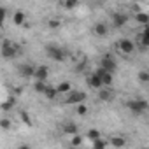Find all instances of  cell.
I'll list each match as a JSON object with an SVG mask.
<instances>
[{"label": "cell", "mask_w": 149, "mask_h": 149, "mask_svg": "<svg viewBox=\"0 0 149 149\" xmlns=\"http://www.w3.org/2000/svg\"><path fill=\"white\" fill-rule=\"evenodd\" d=\"M95 74L102 79V84H104V86H111V84H112V81H114L112 72H109V70H105V68H102V67H100Z\"/></svg>", "instance_id": "obj_5"}, {"label": "cell", "mask_w": 149, "mask_h": 149, "mask_svg": "<svg viewBox=\"0 0 149 149\" xmlns=\"http://www.w3.org/2000/svg\"><path fill=\"white\" fill-rule=\"evenodd\" d=\"M118 47H119V51L125 53V54H132V53L135 51V44H133L132 40H128V39H121V40L118 42Z\"/></svg>", "instance_id": "obj_7"}, {"label": "cell", "mask_w": 149, "mask_h": 149, "mask_svg": "<svg viewBox=\"0 0 149 149\" xmlns=\"http://www.w3.org/2000/svg\"><path fill=\"white\" fill-rule=\"evenodd\" d=\"M49 28H58L60 26V19H49Z\"/></svg>", "instance_id": "obj_30"}, {"label": "cell", "mask_w": 149, "mask_h": 149, "mask_svg": "<svg viewBox=\"0 0 149 149\" xmlns=\"http://www.w3.org/2000/svg\"><path fill=\"white\" fill-rule=\"evenodd\" d=\"M0 128L9 130V128H11V121H9L7 118H2V119H0Z\"/></svg>", "instance_id": "obj_28"}, {"label": "cell", "mask_w": 149, "mask_h": 149, "mask_svg": "<svg viewBox=\"0 0 149 149\" xmlns=\"http://www.w3.org/2000/svg\"><path fill=\"white\" fill-rule=\"evenodd\" d=\"M79 4V0H63V6H65V9H74Z\"/></svg>", "instance_id": "obj_25"}, {"label": "cell", "mask_w": 149, "mask_h": 149, "mask_svg": "<svg viewBox=\"0 0 149 149\" xmlns=\"http://www.w3.org/2000/svg\"><path fill=\"white\" fill-rule=\"evenodd\" d=\"M86 100V93L84 91H68V97H67V104L68 105H77V104H81V102H84Z\"/></svg>", "instance_id": "obj_3"}, {"label": "cell", "mask_w": 149, "mask_h": 149, "mask_svg": "<svg viewBox=\"0 0 149 149\" xmlns=\"http://www.w3.org/2000/svg\"><path fill=\"white\" fill-rule=\"evenodd\" d=\"M46 81H35V84H33V90H35V93H44V90H46Z\"/></svg>", "instance_id": "obj_20"}, {"label": "cell", "mask_w": 149, "mask_h": 149, "mask_svg": "<svg viewBox=\"0 0 149 149\" xmlns=\"http://www.w3.org/2000/svg\"><path fill=\"white\" fill-rule=\"evenodd\" d=\"M11 105H13V102H6V104L2 105V109H6V111H9V109H11Z\"/></svg>", "instance_id": "obj_32"}, {"label": "cell", "mask_w": 149, "mask_h": 149, "mask_svg": "<svg viewBox=\"0 0 149 149\" xmlns=\"http://www.w3.org/2000/svg\"><path fill=\"white\" fill-rule=\"evenodd\" d=\"M13 21H14V25H16V26H21V25L25 23V13H21V11L14 13V16H13Z\"/></svg>", "instance_id": "obj_18"}, {"label": "cell", "mask_w": 149, "mask_h": 149, "mask_svg": "<svg viewBox=\"0 0 149 149\" xmlns=\"http://www.w3.org/2000/svg\"><path fill=\"white\" fill-rule=\"evenodd\" d=\"M91 142H93V147H107V140H102L100 137L95 139V140H91Z\"/></svg>", "instance_id": "obj_27"}, {"label": "cell", "mask_w": 149, "mask_h": 149, "mask_svg": "<svg viewBox=\"0 0 149 149\" xmlns=\"http://www.w3.org/2000/svg\"><path fill=\"white\" fill-rule=\"evenodd\" d=\"M77 132H79V128H77L76 123L67 121V123L63 125V133H65V135H74V133H77Z\"/></svg>", "instance_id": "obj_13"}, {"label": "cell", "mask_w": 149, "mask_h": 149, "mask_svg": "<svg viewBox=\"0 0 149 149\" xmlns=\"http://www.w3.org/2000/svg\"><path fill=\"white\" fill-rule=\"evenodd\" d=\"M47 77H49V68L46 65L35 67V70H33V79L35 81H46Z\"/></svg>", "instance_id": "obj_6"}, {"label": "cell", "mask_w": 149, "mask_h": 149, "mask_svg": "<svg viewBox=\"0 0 149 149\" xmlns=\"http://www.w3.org/2000/svg\"><path fill=\"white\" fill-rule=\"evenodd\" d=\"M46 98H49V100H53V98H56L58 97V91H56V88L54 86H46V90H44V93H42Z\"/></svg>", "instance_id": "obj_15"}, {"label": "cell", "mask_w": 149, "mask_h": 149, "mask_svg": "<svg viewBox=\"0 0 149 149\" xmlns=\"http://www.w3.org/2000/svg\"><path fill=\"white\" fill-rule=\"evenodd\" d=\"M6 16H7L6 7H0V21H4V19H6Z\"/></svg>", "instance_id": "obj_31"}, {"label": "cell", "mask_w": 149, "mask_h": 149, "mask_svg": "<svg viewBox=\"0 0 149 149\" xmlns=\"http://www.w3.org/2000/svg\"><path fill=\"white\" fill-rule=\"evenodd\" d=\"M86 135H88V139H90V140H95V139H98V137H100V132H98V130H95V128H91V130H88V133H86Z\"/></svg>", "instance_id": "obj_26"}, {"label": "cell", "mask_w": 149, "mask_h": 149, "mask_svg": "<svg viewBox=\"0 0 149 149\" xmlns=\"http://www.w3.org/2000/svg\"><path fill=\"white\" fill-rule=\"evenodd\" d=\"M128 23V16L126 14H121V13H114L112 14V25L116 26V28H121V26H125Z\"/></svg>", "instance_id": "obj_10"}, {"label": "cell", "mask_w": 149, "mask_h": 149, "mask_svg": "<svg viewBox=\"0 0 149 149\" xmlns=\"http://www.w3.org/2000/svg\"><path fill=\"white\" fill-rule=\"evenodd\" d=\"M70 137H72V140H70V146L77 147V146H81V144H83V137H81V135L74 133V135H70Z\"/></svg>", "instance_id": "obj_21"}, {"label": "cell", "mask_w": 149, "mask_h": 149, "mask_svg": "<svg viewBox=\"0 0 149 149\" xmlns=\"http://www.w3.org/2000/svg\"><path fill=\"white\" fill-rule=\"evenodd\" d=\"M0 51H2V56H4V58H14V56L18 54V46H14V44L9 42V40H4Z\"/></svg>", "instance_id": "obj_4"}, {"label": "cell", "mask_w": 149, "mask_h": 149, "mask_svg": "<svg viewBox=\"0 0 149 149\" xmlns=\"http://www.w3.org/2000/svg\"><path fill=\"white\" fill-rule=\"evenodd\" d=\"M139 81H140L142 84H147V83H149V74H147L146 70L139 72Z\"/></svg>", "instance_id": "obj_22"}, {"label": "cell", "mask_w": 149, "mask_h": 149, "mask_svg": "<svg viewBox=\"0 0 149 149\" xmlns=\"http://www.w3.org/2000/svg\"><path fill=\"white\" fill-rule=\"evenodd\" d=\"M19 116H21V119H23V121H25L26 125H32V121H30V116H28V114H26L25 111H21V112H19Z\"/></svg>", "instance_id": "obj_29"}, {"label": "cell", "mask_w": 149, "mask_h": 149, "mask_svg": "<svg viewBox=\"0 0 149 149\" xmlns=\"http://www.w3.org/2000/svg\"><path fill=\"white\" fill-rule=\"evenodd\" d=\"M33 70H35V67H33L32 63H23V65L18 68L19 76H21V77H25V79H30V77H33Z\"/></svg>", "instance_id": "obj_8"}, {"label": "cell", "mask_w": 149, "mask_h": 149, "mask_svg": "<svg viewBox=\"0 0 149 149\" xmlns=\"http://www.w3.org/2000/svg\"><path fill=\"white\" fill-rule=\"evenodd\" d=\"M93 32H95V35H97V37H105V35L109 33V26H107V23L98 21V23H95Z\"/></svg>", "instance_id": "obj_11"}, {"label": "cell", "mask_w": 149, "mask_h": 149, "mask_svg": "<svg viewBox=\"0 0 149 149\" xmlns=\"http://www.w3.org/2000/svg\"><path fill=\"white\" fill-rule=\"evenodd\" d=\"M88 86H90V88H93V90H100V88L104 86V84H102V79L97 76L95 72H93L91 76L88 77Z\"/></svg>", "instance_id": "obj_12"}, {"label": "cell", "mask_w": 149, "mask_h": 149, "mask_svg": "<svg viewBox=\"0 0 149 149\" xmlns=\"http://www.w3.org/2000/svg\"><path fill=\"white\" fill-rule=\"evenodd\" d=\"M98 97H100V100H104V102H111V100L114 98V93H112L111 90H100Z\"/></svg>", "instance_id": "obj_17"}, {"label": "cell", "mask_w": 149, "mask_h": 149, "mask_svg": "<svg viewBox=\"0 0 149 149\" xmlns=\"http://www.w3.org/2000/svg\"><path fill=\"white\" fill-rule=\"evenodd\" d=\"M56 88V91H58V95H65V93H68L70 90H72V84L68 83V81H63V83H60L58 86H54Z\"/></svg>", "instance_id": "obj_14"}, {"label": "cell", "mask_w": 149, "mask_h": 149, "mask_svg": "<svg viewBox=\"0 0 149 149\" xmlns=\"http://www.w3.org/2000/svg\"><path fill=\"white\" fill-rule=\"evenodd\" d=\"M100 67L105 68V70H109V72H114L116 70V61H114L112 54H105L102 58V61H100Z\"/></svg>", "instance_id": "obj_9"}, {"label": "cell", "mask_w": 149, "mask_h": 149, "mask_svg": "<svg viewBox=\"0 0 149 149\" xmlns=\"http://www.w3.org/2000/svg\"><path fill=\"white\" fill-rule=\"evenodd\" d=\"M0 28H2V21H0Z\"/></svg>", "instance_id": "obj_33"}, {"label": "cell", "mask_w": 149, "mask_h": 149, "mask_svg": "<svg viewBox=\"0 0 149 149\" xmlns=\"http://www.w3.org/2000/svg\"><path fill=\"white\" fill-rule=\"evenodd\" d=\"M140 40H142V46H144V47H147V46H149V32H147V28L142 32V35H140Z\"/></svg>", "instance_id": "obj_23"}, {"label": "cell", "mask_w": 149, "mask_h": 149, "mask_svg": "<svg viewBox=\"0 0 149 149\" xmlns=\"http://www.w3.org/2000/svg\"><path fill=\"white\" fill-rule=\"evenodd\" d=\"M76 112H77L79 116H84V114L88 112V107L84 105V102H81V104H77V107H76Z\"/></svg>", "instance_id": "obj_24"}, {"label": "cell", "mask_w": 149, "mask_h": 149, "mask_svg": "<svg viewBox=\"0 0 149 149\" xmlns=\"http://www.w3.org/2000/svg\"><path fill=\"white\" fill-rule=\"evenodd\" d=\"M111 146L112 147H125L126 140H125V137H112L111 139Z\"/></svg>", "instance_id": "obj_19"}, {"label": "cell", "mask_w": 149, "mask_h": 149, "mask_svg": "<svg viewBox=\"0 0 149 149\" xmlns=\"http://www.w3.org/2000/svg\"><path fill=\"white\" fill-rule=\"evenodd\" d=\"M135 21L146 26V25L149 23V16H147L146 13H140V11H137V14H135Z\"/></svg>", "instance_id": "obj_16"}, {"label": "cell", "mask_w": 149, "mask_h": 149, "mask_svg": "<svg viewBox=\"0 0 149 149\" xmlns=\"http://www.w3.org/2000/svg\"><path fill=\"white\" fill-rule=\"evenodd\" d=\"M126 107H128L133 114H140V112H146V111H147L149 104H147L146 100H130V102L126 104Z\"/></svg>", "instance_id": "obj_2"}, {"label": "cell", "mask_w": 149, "mask_h": 149, "mask_svg": "<svg viewBox=\"0 0 149 149\" xmlns=\"http://www.w3.org/2000/svg\"><path fill=\"white\" fill-rule=\"evenodd\" d=\"M46 53H47V56L51 58V60H54V61H63L65 60V51L61 49V47H58V46H47L46 47Z\"/></svg>", "instance_id": "obj_1"}]
</instances>
